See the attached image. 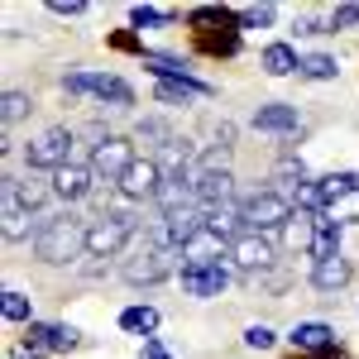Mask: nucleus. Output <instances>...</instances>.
Here are the masks:
<instances>
[{
	"instance_id": "2f4dec72",
	"label": "nucleus",
	"mask_w": 359,
	"mask_h": 359,
	"mask_svg": "<svg viewBox=\"0 0 359 359\" xmlns=\"http://www.w3.org/2000/svg\"><path fill=\"white\" fill-rule=\"evenodd\" d=\"M273 340H278V335L269 331V326H249V331H245V345H249V350H269Z\"/></svg>"
},
{
	"instance_id": "c756f323",
	"label": "nucleus",
	"mask_w": 359,
	"mask_h": 359,
	"mask_svg": "<svg viewBox=\"0 0 359 359\" xmlns=\"http://www.w3.org/2000/svg\"><path fill=\"white\" fill-rule=\"evenodd\" d=\"M359 25V5H335L331 20H326V29H355Z\"/></svg>"
},
{
	"instance_id": "7ed1b4c3",
	"label": "nucleus",
	"mask_w": 359,
	"mask_h": 359,
	"mask_svg": "<svg viewBox=\"0 0 359 359\" xmlns=\"http://www.w3.org/2000/svg\"><path fill=\"white\" fill-rule=\"evenodd\" d=\"M130 240H139L135 211H101L86 221V254L91 259H115Z\"/></svg>"
},
{
	"instance_id": "72a5a7b5",
	"label": "nucleus",
	"mask_w": 359,
	"mask_h": 359,
	"mask_svg": "<svg viewBox=\"0 0 359 359\" xmlns=\"http://www.w3.org/2000/svg\"><path fill=\"white\" fill-rule=\"evenodd\" d=\"M144 359H168V350H163V340H158V335H149V340H144Z\"/></svg>"
},
{
	"instance_id": "412c9836",
	"label": "nucleus",
	"mask_w": 359,
	"mask_h": 359,
	"mask_svg": "<svg viewBox=\"0 0 359 359\" xmlns=\"http://www.w3.org/2000/svg\"><path fill=\"white\" fill-rule=\"evenodd\" d=\"M259 67H264L269 77H287V72H302V57L292 53L287 43H269V48L259 53Z\"/></svg>"
},
{
	"instance_id": "6ab92c4d",
	"label": "nucleus",
	"mask_w": 359,
	"mask_h": 359,
	"mask_svg": "<svg viewBox=\"0 0 359 359\" xmlns=\"http://www.w3.org/2000/svg\"><path fill=\"white\" fill-rule=\"evenodd\" d=\"M340 235H345V225L335 221V216H316V235H311V259L321 264V259H335L340 254Z\"/></svg>"
},
{
	"instance_id": "a878e982",
	"label": "nucleus",
	"mask_w": 359,
	"mask_h": 359,
	"mask_svg": "<svg viewBox=\"0 0 359 359\" xmlns=\"http://www.w3.org/2000/svg\"><path fill=\"white\" fill-rule=\"evenodd\" d=\"M335 72H340V67H335L331 53H306L302 57V77H311V82H331Z\"/></svg>"
},
{
	"instance_id": "f3484780",
	"label": "nucleus",
	"mask_w": 359,
	"mask_h": 359,
	"mask_svg": "<svg viewBox=\"0 0 359 359\" xmlns=\"http://www.w3.org/2000/svg\"><path fill=\"white\" fill-rule=\"evenodd\" d=\"M91 163H67V168H57L53 172V196H62V201H82L86 192H91Z\"/></svg>"
},
{
	"instance_id": "39448f33",
	"label": "nucleus",
	"mask_w": 359,
	"mask_h": 359,
	"mask_svg": "<svg viewBox=\"0 0 359 359\" xmlns=\"http://www.w3.org/2000/svg\"><path fill=\"white\" fill-rule=\"evenodd\" d=\"M62 86H67L72 96H91V101L111 106V111L135 106V86L125 82V77H115V72H67Z\"/></svg>"
},
{
	"instance_id": "aec40b11",
	"label": "nucleus",
	"mask_w": 359,
	"mask_h": 359,
	"mask_svg": "<svg viewBox=\"0 0 359 359\" xmlns=\"http://www.w3.org/2000/svg\"><path fill=\"white\" fill-rule=\"evenodd\" d=\"M287 340H292L297 350H311V355H316V350H331V345H335V331H331V326H321V321H302V326L287 331Z\"/></svg>"
},
{
	"instance_id": "1a4fd4ad",
	"label": "nucleus",
	"mask_w": 359,
	"mask_h": 359,
	"mask_svg": "<svg viewBox=\"0 0 359 359\" xmlns=\"http://www.w3.org/2000/svg\"><path fill=\"white\" fill-rule=\"evenodd\" d=\"M230 259H235V269H240V273L259 278L264 269H273V245H269V235L245 230L240 240H230Z\"/></svg>"
},
{
	"instance_id": "7c9ffc66",
	"label": "nucleus",
	"mask_w": 359,
	"mask_h": 359,
	"mask_svg": "<svg viewBox=\"0 0 359 359\" xmlns=\"http://www.w3.org/2000/svg\"><path fill=\"white\" fill-rule=\"evenodd\" d=\"M130 20H135V29L168 25V15H163V10H154V5H135V10H130Z\"/></svg>"
},
{
	"instance_id": "b1692460",
	"label": "nucleus",
	"mask_w": 359,
	"mask_h": 359,
	"mask_svg": "<svg viewBox=\"0 0 359 359\" xmlns=\"http://www.w3.org/2000/svg\"><path fill=\"white\" fill-rule=\"evenodd\" d=\"M311 235H316V216H306V211H297L292 221L283 225V240L292 249H306V254H311Z\"/></svg>"
},
{
	"instance_id": "bb28decb",
	"label": "nucleus",
	"mask_w": 359,
	"mask_h": 359,
	"mask_svg": "<svg viewBox=\"0 0 359 359\" xmlns=\"http://www.w3.org/2000/svg\"><path fill=\"white\" fill-rule=\"evenodd\" d=\"M135 139H139V144H154V149H168V144H172L177 135H168L163 120H144V125L135 130Z\"/></svg>"
},
{
	"instance_id": "9d476101",
	"label": "nucleus",
	"mask_w": 359,
	"mask_h": 359,
	"mask_svg": "<svg viewBox=\"0 0 359 359\" xmlns=\"http://www.w3.org/2000/svg\"><path fill=\"white\" fill-rule=\"evenodd\" d=\"M158 187H163V168H158V158H139V163L120 177V196H125V201H154Z\"/></svg>"
},
{
	"instance_id": "4be33fe9",
	"label": "nucleus",
	"mask_w": 359,
	"mask_h": 359,
	"mask_svg": "<svg viewBox=\"0 0 359 359\" xmlns=\"http://www.w3.org/2000/svg\"><path fill=\"white\" fill-rule=\"evenodd\" d=\"M29 340H39L48 355H62V350H72L82 335H77V326H29Z\"/></svg>"
},
{
	"instance_id": "393cba45",
	"label": "nucleus",
	"mask_w": 359,
	"mask_h": 359,
	"mask_svg": "<svg viewBox=\"0 0 359 359\" xmlns=\"http://www.w3.org/2000/svg\"><path fill=\"white\" fill-rule=\"evenodd\" d=\"M0 311H5V321H25V326H34V302H29L25 292H15V287L0 297Z\"/></svg>"
},
{
	"instance_id": "473e14b6",
	"label": "nucleus",
	"mask_w": 359,
	"mask_h": 359,
	"mask_svg": "<svg viewBox=\"0 0 359 359\" xmlns=\"http://www.w3.org/2000/svg\"><path fill=\"white\" fill-rule=\"evenodd\" d=\"M48 10H53V15H67V20H72V15H82V10H86V0H48Z\"/></svg>"
},
{
	"instance_id": "4468645a",
	"label": "nucleus",
	"mask_w": 359,
	"mask_h": 359,
	"mask_svg": "<svg viewBox=\"0 0 359 359\" xmlns=\"http://www.w3.org/2000/svg\"><path fill=\"white\" fill-rule=\"evenodd\" d=\"M5 192L20 201V211H29V216H39L43 211V201L53 196V182H43V177H5Z\"/></svg>"
},
{
	"instance_id": "9b49d317",
	"label": "nucleus",
	"mask_w": 359,
	"mask_h": 359,
	"mask_svg": "<svg viewBox=\"0 0 359 359\" xmlns=\"http://www.w3.org/2000/svg\"><path fill=\"white\" fill-rule=\"evenodd\" d=\"M201 230H206V211H201V206H182V211H168L163 216V235H168V245L177 249V254L192 245Z\"/></svg>"
},
{
	"instance_id": "20e7f679",
	"label": "nucleus",
	"mask_w": 359,
	"mask_h": 359,
	"mask_svg": "<svg viewBox=\"0 0 359 359\" xmlns=\"http://www.w3.org/2000/svg\"><path fill=\"white\" fill-rule=\"evenodd\" d=\"M240 216H245V230H254V235H273V230H283V225L297 216V206H292L287 192L264 187V192H249L245 201H240Z\"/></svg>"
},
{
	"instance_id": "dca6fc26",
	"label": "nucleus",
	"mask_w": 359,
	"mask_h": 359,
	"mask_svg": "<svg viewBox=\"0 0 359 359\" xmlns=\"http://www.w3.org/2000/svg\"><path fill=\"white\" fill-rule=\"evenodd\" d=\"M163 106H192V101H206L211 96V86L196 82V77H168V82H158V91H154Z\"/></svg>"
},
{
	"instance_id": "6e6552de",
	"label": "nucleus",
	"mask_w": 359,
	"mask_h": 359,
	"mask_svg": "<svg viewBox=\"0 0 359 359\" xmlns=\"http://www.w3.org/2000/svg\"><path fill=\"white\" fill-rule=\"evenodd\" d=\"M192 192H196V206H201V211L230 206V201H235V172H230V168H196Z\"/></svg>"
},
{
	"instance_id": "5701e85b",
	"label": "nucleus",
	"mask_w": 359,
	"mask_h": 359,
	"mask_svg": "<svg viewBox=\"0 0 359 359\" xmlns=\"http://www.w3.org/2000/svg\"><path fill=\"white\" fill-rule=\"evenodd\" d=\"M120 331L149 340V335L158 331V306H125V311H120Z\"/></svg>"
},
{
	"instance_id": "2eb2a0df",
	"label": "nucleus",
	"mask_w": 359,
	"mask_h": 359,
	"mask_svg": "<svg viewBox=\"0 0 359 359\" xmlns=\"http://www.w3.org/2000/svg\"><path fill=\"white\" fill-rule=\"evenodd\" d=\"M297 125H302V115L287 101H269V106L254 111V130H264V135H292Z\"/></svg>"
},
{
	"instance_id": "0eeeda50",
	"label": "nucleus",
	"mask_w": 359,
	"mask_h": 359,
	"mask_svg": "<svg viewBox=\"0 0 359 359\" xmlns=\"http://www.w3.org/2000/svg\"><path fill=\"white\" fill-rule=\"evenodd\" d=\"M135 163H139V158H135V144H130V139L106 135V139L91 144V172L106 177V182H115V187H120V177H125Z\"/></svg>"
},
{
	"instance_id": "f03ea898",
	"label": "nucleus",
	"mask_w": 359,
	"mask_h": 359,
	"mask_svg": "<svg viewBox=\"0 0 359 359\" xmlns=\"http://www.w3.org/2000/svg\"><path fill=\"white\" fill-rule=\"evenodd\" d=\"M82 249H86V221L72 216V211L48 216V221L39 225V235H34V254L43 264H72Z\"/></svg>"
},
{
	"instance_id": "f257e3e1",
	"label": "nucleus",
	"mask_w": 359,
	"mask_h": 359,
	"mask_svg": "<svg viewBox=\"0 0 359 359\" xmlns=\"http://www.w3.org/2000/svg\"><path fill=\"white\" fill-rule=\"evenodd\" d=\"M177 249L168 245L163 225L154 230V235H144V240H135V249H130V259L120 264V278L125 283H135V287H144V283H163V278L177 273Z\"/></svg>"
},
{
	"instance_id": "cd10ccee",
	"label": "nucleus",
	"mask_w": 359,
	"mask_h": 359,
	"mask_svg": "<svg viewBox=\"0 0 359 359\" xmlns=\"http://www.w3.org/2000/svg\"><path fill=\"white\" fill-rule=\"evenodd\" d=\"M34 111V101H29L25 91H5V101H0V115H5V125H15V120H25Z\"/></svg>"
},
{
	"instance_id": "ddd939ff",
	"label": "nucleus",
	"mask_w": 359,
	"mask_h": 359,
	"mask_svg": "<svg viewBox=\"0 0 359 359\" xmlns=\"http://www.w3.org/2000/svg\"><path fill=\"white\" fill-rule=\"evenodd\" d=\"M230 287V269L211 264V269H182V292L187 297H221Z\"/></svg>"
},
{
	"instance_id": "423d86ee",
	"label": "nucleus",
	"mask_w": 359,
	"mask_h": 359,
	"mask_svg": "<svg viewBox=\"0 0 359 359\" xmlns=\"http://www.w3.org/2000/svg\"><path fill=\"white\" fill-rule=\"evenodd\" d=\"M67 163H72V130H62V125L34 135L25 144V168L29 172H57V168H67Z\"/></svg>"
},
{
	"instance_id": "f8f14e48",
	"label": "nucleus",
	"mask_w": 359,
	"mask_h": 359,
	"mask_svg": "<svg viewBox=\"0 0 359 359\" xmlns=\"http://www.w3.org/2000/svg\"><path fill=\"white\" fill-rule=\"evenodd\" d=\"M225 254H230V240H221V235L206 225L192 245L182 249V269H211V264H221Z\"/></svg>"
},
{
	"instance_id": "a211bd4d",
	"label": "nucleus",
	"mask_w": 359,
	"mask_h": 359,
	"mask_svg": "<svg viewBox=\"0 0 359 359\" xmlns=\"http://www.w3.org/2000/svg\"><path fill=\"white\" fill-rule=\"evenodd\" d=\"M350 273H355L350 259H340V254H335V259H321V264H311V287H316V292H340V287L350 283Z\"/></svg>"
},
{
	"instance_id": "c85d7f7f",
	"label": "nucleus",
	"mask_w": 359,
	"mask_h": 359,
	"mask_svg": "<svg viewBox=\"0 0 359 359\" xmlns=\"http://www.w3.org/2000/svg\"><path fill=\"white\" fill-rule=\"evenodd\" d=\"M235 20H240V29H264V25H273V5H249Z\"/></svg>"
}]
</instances>
